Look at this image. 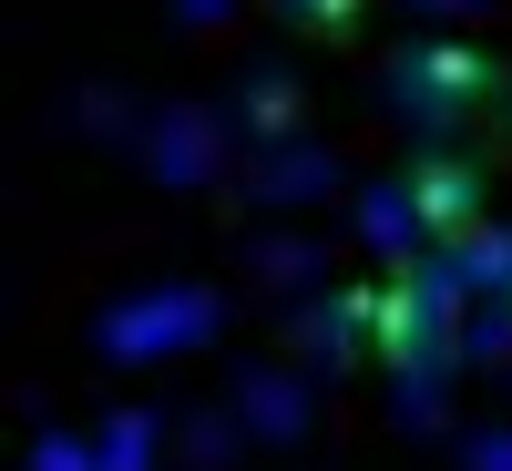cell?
Segmentation results:
<instances>
[{
  "instance_id": "obj_1",
  "label": "cell",
  "mask_w": 512,
  "mask_h": 471,
  "mask_svg": "<svg viewBox=\"0 0 512 471\" xmlns=\"http://www.w3.org/2000/svg\"><path fill=\"white\" fill-rule=\"evenodd\" d=\"M492 62L482 52H451V41H431V52H410L400 62V103H420V113H441V103H472V93H492Z\"/></svg>"
},
{
  "instance_id": "obj_2",
  "label": "cell",
  "mask_w": 512,
  "mask_h": 471,
  "mask_svg": "<svg viewBox=\"0 0 512 471\" xmlns=\"http://www.w3.org/2000/svg\"><path fill=\"white\" fill-rule=\"evenodd\" d=\"M410 205H420V226H431V236H461V226L482 216V175H472V164H451V154H420Z\"/></svg>"
},
{
  "instance_id": "obj_3",
  "label": "cell",
  "mask_w": 512,
  "mask_h": 471,
  "mask_svg": "<svg viewBox=\"0 0 512 471\" xmlns=\"http://www.w3.org/2000/svg\"><path fill=\"white\" fill-rule=\"evenodd\" d=\"M287 21H318V31H349L359 21V0H277Z\"/></svg>"
}]
</instances>
